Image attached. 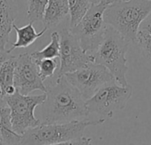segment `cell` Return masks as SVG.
Masks as SVG:
<instances>
[{
    "mask_svg": "<svg viewBox=\"0 0 151 145\" xmlns=\"http://www.w3.org/2000/svg\"><path fill=\"white\" fill-rule=\"evenodd\" d=\"M41 105L42 124L84 120L89 114L86 108V100L65 76L57 79L54 85L47 87L46 99Z\"/></svg>",
    "mask_w": 151,
    "mask_h": 145,
    "instance_id": "1",
    "label": "cell"
},
{
    "mask_svg": "<svg viewBox=\"0 0 151 145\" xmlns=\"http://www.w3.org/2000/svg\"><path fill=\"white\" fill-rule=\"evenodd\" d=\"M151 12V1H116L107 6L104 19L107 26L119 33L128 43H134L140 26Z\"/></svg>",
    "mask_w": 151,
    "mask_h": 145,
    "instance_id": "2",
    "label": "cell"
},
{
    "mask_svg": "<svg viewBox=\"0 0 151 145\" xmlns=\"http://www.w3.org/2000/svg\"><path fill=\"white\" fill-rule=\"evenodd\" d=\"M129 44L130 43L119 33L107 26L102 42L92 54L94 63L106 67L120 86L128 85L127 81L128 66L126 55Z\"/></svg>",
    "mask_w": 151,
    "mask_h": 145,
    "instance_id": "3",
    "label": "cell"
},
{
    "mask_svg": "<svg viewBox=\"0 0 151 145\" xmlns=\"http://www.w3.org/2000/svg\"><path fill=\"white\" fill-rule=\"evenodd\" d=\"M105 120H78L65 124H42L24 133L19 145H51L83 136L84 130L89 126L101 125Z\"/></svg>",
    "mask_w": 151,
    "mask_h": 145,
    "instance_id": "4",
    "label": "cell"
},
{
    "mask_svg": "<svg viewBox=\"0 0 151 145\" xmlns=\"http://www.w3.org/2000/svg\"><path fill=\"white\" fill-rule=\"evenodd\" d=\"M108 4L105 1L100 4H92L81 20L73 27L71 33L78 39L81 48L88 54H93L102 42L107 25L104 13Z\"/></svg>",
    "mask_w": 151,
    "mask_h": 145,
    "instance_id": "5",
    "label": "cell"
},
{
    "mask_svg": "<svg viewBox=\"0 0 151 145\" xmlns=\"http://www.w3.org/2000/svg\"><path fill=\"white\" fill-rule=\"evenodd\" d=\"M46 99V93L42 95H21L17 89L13 95L4 97L11 111V124L14 133L22 136L28 129L38 127L42 122L35 118V110Z\"/></svg>",
    "mask_w": 151,
    "mask_h": 145,
    "instance_id": "6",
    "label": "cell"
},
{
    "mask_svg": "<svg viewBox=\"0 0 151 145\" xmlns=\"http://www.w3.org/2000/svg\"><path fill=\"white\" fill-rule=\"evenodd\" d=\"M132 95L133 87L129 84L120 86L112 82L101 88L88 99L86 108L88 113H96L105 120L106 118H111L115 112L124 110Z\"/></svg>",
    "mask_w": 151,
    "mask_h": 145,
    "instance_id": "7",
    "label": "cell"
},
{
    "mask_svg": "<svg viewBox=\"0 0 151 145\" xmlns=\"http://www.w3.org/2000/svg\"><path fill=\"white\" fill-rule=\"evenodd\" d=\"M64 76L81 93L86 101L104 86L116 82L114 76L106 67L94 62Z\"/></svg>",
    "mask_w": 151,
    "mask_h": 145,
    "instance_id": "8",
    "label": "cell"
},
{
    "mask_svg": "<svg viewBox=\"0 0 151 145\" xmlns=\"http://www.w3.org/2000/svg\"><path fill=\"white\" fill-rule=\"evenodd\" d=\"M58 33L60 35V66L57 79L94 62L93 56L81 48L78 39L71 33L70 28H63Z\"/></svg>",
    "mask_w": 151,
    "mask_h": 145,
    "instance_id": "9",
    "label": "cell"
},
{
    "mask_svg": "<svg viewBox=\"0 0 151 145\" xmlns=\"http://www.w3.org/2000/svg\"><path fill=\"white\" fill-rule=\"evenodd\" d=\"M13 85L21 95L25 96L35 90L47 92V87L39 75L37 65L29 53L16 57Z\"/></svg>",
    "mask_w": 151,
    "mask_h": 145,
    "instance_id": "10",
    "label": "cell"
},
{
    "mask_svg": "<svg viewBox=\"0 0 151 145\" xmlns=\"http://www.w3.org/2000/svg\"><path fill=\"white\" fill-rule=\"evenodd\" d=\"M18 14L14 0H0V50L6 51L10 34Z\"/></svg>",
    "mask_w": 151,
    "mask_h": 145,
    "instance_id": "11",
    "label": "cell"
},
{
    "mask_svg": "<svg viewBox=\"0 0 151 145\" xmlns=\"http://www.w3.org/2000/svg\"><path fill=\"white\" fill-rule=\"evenodd\" d=\"M68 14V0H49L42 17L44 27L49 29L57 27Z\"/></svg>",
    "mask_w": 151,
    "mask_h": 145,
    "instance_id": "12",
    "label": "cell"
},
{
    "mask_svg": "<svg viewBox=\"0 0 151 145\" xmlns=\"http://www.w3.org/2000/svg\"><path fill=\"white\" fill-rule=\"evenodd\" d=\"M12 28L16 31L17 39H16V42L12 44V47L6 50L8 53H11L12 50L18 48H27L30 46L39 37L43 35L44 33L48 30L46 27H44L41 32L37 33L35 28L33 26V23H30V22L27 25L23 26L21 27H19L18 26L13 24Z\"/></svg>",
    "mask_w": 151,
    "mask_h": 145,
    "instance_id": "13",
    "label": "cell"
},
{
    "mask_svg": "<svg viewBox=\"0 0 151 145\" xmlns=\"http://www.w3.org/2000/svg\"><path fill=\"white\" fill-rule=\"evenodd\" d=\"M15 66L16 57L14 56H12L0 66V95L3 98L13 95L16 91L13 85Z\"/></svg>",
    "mask_w": 151,
    "mask_h": 145,
    "instance_id": "14",
    "label": "cell"
},
{
    "mask_svg": "<svg viewBox=\"0 0 151 145\" xmlns=\"http://www.w3.org/2000/svg\"><path fill=\"white\" fill-rule=\"evenodd\" d=\"M0 132L2 143L5 145H19L21 136L12 131L11 111L8 106H0Z\"/></svg>",
    "mask_w": 151,
    "mask_h": 145,
    "instance_id": "15",
    "label": "cell"
},
{
    "mask_svg": "<svg viewBox=\"0 0 151 145\" xmlns=\"http://www.w3.org/2000/svg\"><path fill=\"white\" fill-rule=\"evenodd\" d=\"M60 50V35L59 33L54 31L50 35V43L41 50L30 53L34 60L39 61L42 59H54L59 58Z\"/></svg>",
    "mask_w": 151,
    "mask_h": 145,
    "instance_id": "16",
    "label": "cell"
},
{
    "mask_svg": "<svg viewBox=\"0 0 151 145\" xmlns=\"http://www.w3.org/2000/svg\"><path fill=\"white\" fill-rule=\"evenodd\" d=\"M92 5L91 0H68L70 27H75Z\"/></svg>",
    "mask_w": 151,
    "mask_h": 145,
    "instance_id": "17",
    "label": "cell"
},
{
    "mask_svg": "<svg viewBox=\"0 0 151 145\" xmlns=\"http://www.w3.org/2000/svg\"><path fill=\"white\" fill-rule=\"evenodd\" d=\"M48 2L49 0H27V17L30 23L42 21Z\"/></svg>",
    "mask_w": 151,
    "mask_h": 145,
    "instance_id": "18",
    "label": "cell"
},
{
    "mask_svg": "<svg viewBox=\"0 0 151 145\" xmlns=\"http://www.w3.org/2000/svg\"><path fill=\"white\" fill-rule=\"evenodd\" d=\"M35 63L38 67L39 75L43 82L47 78L53 76L55 71L58 68V62L56 61V59H42L35 61Z\"/></svg>",
    "mask_w": 151,
    "mask_h": 145,
    "instance_id": "19",
    "label": "cell"
},
{
    "mask_svg": "<svg viewBox=\"0 0 151 145\" xmlns=\"http://www.w3.org/2000/svg\"><path fill=\"white\" fill-rule=\"evenodd\" d=\"M138 45L141 54L151 65V36L139 31L135 43Z\"/></svg>",
    "mask_w": 151,
    "mask_h": 145,
    "instance_id": "20",
    "label": "cell"
},
{
    "mask_svg": "<svg viewBox=\"0 0 151 145\" xmlns=\"http://www.w3.org/2000/svg\"><path fill=\"white\" fill-rule=\"evenodd\" d=\"M92 141H93V139L90 137L82 136V137L78 138V139H73V140L62 142V143H58V144L51 145H93L92 144Z\"/></svg>",
    "mask_w": 151,
    "mask_h": 145,
    "instance_id": "21",
    "label": "cell"
},
{
    "mask_svg": "<svg viewBox=\"0 0 151 145\" xmlns=\"http://www.w3.org/2000/svg\"><path fill=\"white\" fill-rule=\"evenodd\" d=\"M139 31L143 32L151 36V12L146 17V19L142 22Z\"/></svg>",
    "mask_w": 151,
    "mask_h": 145,
    "instance_id": "22",
    "label": "cell"
},
{
    "mask_svg": "<svg viewBox=\"0 0 151 145\" xmlns=\"http://www.w3.org/2000/svg\"><path fill=\"white\" fill-rule=\"evenodd\" d=\"M12 56L10 55V53H8L7 51H1L0 50V66L3 65L4 62H5L7 59H9Z\"/></svg>",
    "mask_w": 151,
    "mask_h": 145,
    "instance_id": "23",
    "label": "cell"
},
{
    "mask_svg": "<svg viewBox=\"0 0 151 145\" xmlns=\"http://www.w3.org/2000/svg\"><path fill=\"white\" fill-rule=\"evenodd\" d=\"M0 106H7L6 103L4 102V98L1 97V95H0Z\"/></svg>",
    "mask_w": 151,
    "mask_h": 145,
    "instance_id": "24",
    "label": "cell"
},
{
    "mask_svg": "<svg viewBox=\"0 0 151 145\" xmlns=\"http://www.w3.org/2000/svg\"><path fill=\"white\" fill-rule=\"evenodd\" d=\"M104 1H106V0H91L92 4H100L101 2H104Z\"/></svg>",
    "mask_w": 151,
    "mask_h": 145,
    "instance_id": "25",
    "label": "cell"
},
{
    "mask_svg": "<svg viewBox=\"0 0 151 145\" xmlns=\"http://www.w3.org/2000/svg\"><path fill=\"white\" fill-rule=\"evenodd\" d=\"M116 1H118V0H106L105 2H106V4L109 5V4H112V3H114V2H116Z\"/></svg>",
    "mask_w": 151,
    "mask_h": 145,
    "instance_id": "26",
    "label": "cell"
},
{
    "mask_svg": "<svg viewBox=\"0 0 151 145\" xmlns=\"http://www.w3.org/2000/svg\"><path fill=\"white\" fill-rule=\"evenodd\" d=\"M0 142L2 143V136H1V132H0Z\"/></svg>",
    "mask_w": 151,
    "mask_h": 145,
    "instance_id": "27",
    "label": "cell"
},
{
    "mask_svg": "<svg viewBox=\"0 0 151 145\" xmlns=\"http://www.w3.org/2000/svg\"><path fill=\"white\" fill-rule=\"evenodd\" d=\"M118 1H128V0H118ZM149 1H151V0H149Z\"/></svg>",
    "mask_w": 151,
    "mask_h": 145,
    "instance_id": "28",
    "label": "cell"
},
{
    "mask_svg": "<svg viewBox=\"0 0 151 145\" xmlns=\"http://www.w3.org/2000/svg\"><path fill=\"white\" fill-rule=\"evenodd\" d=\"M0 145H5V144H4L3 143H1V142H0Z\"/></svg>",
    "mask_w": 151,
    "mask_h": 145,
    "instance_id": "29",
    "label": "cell"
}]
</instances>
